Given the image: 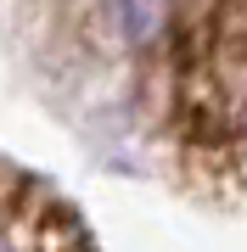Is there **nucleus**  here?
Segmentation results:
<instances>
[{"label":"nucleus","mask_w":247,"mask_h":252,"mask_svg":"<svg viewBox=\"0 0 247 252\" xmlns=\"http://www.w3.org/2000/svg\"><path fill=\"white\" fill-rule=\"evenodd\" d=\"M0 252H96L79 213L39 180L0 162Z\"/></svg>","instance_id":"f03ea898"},{"label":"nucleus","mask_w":247,"mask_h":252,"mask_svg":"<svg viewBox=\"0 0 247 252\" xmlns=\"http://www.w3.org/2000/svg\"><path fill=\"white\" fill-rule=\"evenodd\" d=\"M169 140L197 190L247 202V0H169Z\"/></svg>","instance_id":"f257e3e1"}]
</instances>
